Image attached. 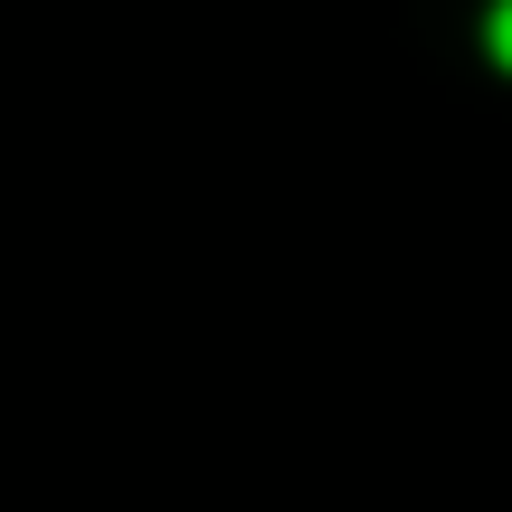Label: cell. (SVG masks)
Masks as SVG:
<instances>
[{"label":"cell","mask_w":512,"mask_h":512,"mask_svg":"<svg viewBox=\"0 0 512 512\" xmlns=\"http://www.w3.org/2000/svg\"><path fill=\"white\" fill-rule=\"evenodd\" d=\"M484 48H494V67L512 76V0H494V19H484Z\"/></svg>","instance_id":"obj_1"}]
</instances>
